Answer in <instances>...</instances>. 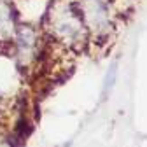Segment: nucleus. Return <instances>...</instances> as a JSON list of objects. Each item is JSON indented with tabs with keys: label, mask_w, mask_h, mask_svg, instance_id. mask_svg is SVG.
I'll return each mask as SVG.
<instances>
[{
	"label": "nucleus",
	"mask_w": 147,
	"mask_h": 147,
	"mask_svg": "<svg viewBox=\"0 0 147 147\" xmlns=\"http://www.w3.org/2000/svg\"><path fill=\"white\" fill-rule=\"evenodd\" d=\"M81 11L82 18L88 23L91 30H95L98 33L107 32L110 26V16L109 9L103 0H82L81 2Z\"/></svg>",
	"instance_id": "f257e3e1"
},
{
	"label": "nucleus",
	"mask_w": 147,
	"mask_h": 147,
	"mask_svg": "<svg viewBox=\"0 0 147 147\" xmlns=\"http://www.w3.org/2000/svg\"><path fill=\"white\" fill-rule=\"evenodd\" d=\"M56 32L65 39H76L82 33V20H79L74 11L63 12V16L56 21Z\"/></svg>",
	"instance_id": "f03ea898"
},
{
	"label": "nucleus",
	"mask_w": 147,
	"mask_h": 147,
	"mask_svg": "<svg viewBox=\"0 0 147 147\" xmlns=\"http://www.w3.org/2000/svg\"><path fill=\"white\" fill-rule=\"evenodd\" d=\"M14 33L12 28V16H11V9L0 2V40H7L11 39Z\"/></svg>",
	"instance_id": "7ed1b4c3"
},
{
	"label": "nucleus",
	"mask_w": 147,
	"mask_h": 147,
	"mask_svg": "<svg viewBox=\"0 0 147 147\" xmlns=\"http://www.w3.org/2000/svg\"><path fill=\"white\" fill-rule=\"evenodd\" d=\"M18 46H20V51L21 54H30L32 49L35 47V32L28 26H21L18 30Z\"/></svg>",
	"instance_id": "20e7f679"
},
{
	"label": "nucleus",
	"mask_w": 147,
	"mask_h": 147,
	"mask_svg": "<svg viewBox=\"0 0 147 147\" xmlns=\"http://www.w3.org/2000/svg\"><path fill=\"white\" fill-rule=\"evenodd\" d=\"M114 81H116V63L109 68L107 76H105V82H103V96H107V95H109V91L112 89Z\"/></svg>",
	"instance_id": "39448f33"
}]
</instances>
